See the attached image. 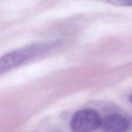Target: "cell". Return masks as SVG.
I'll return each mask as SVG.
<instances>
[{"instance_id": "277c9868", "label": "cell", "mask_w": 132, "mask_h": 132, "mask_svg": "<svg viewBox=\"0 0 132 132\" xmlns=\"http://www.w3.org/2000/svg\"><path fill=\"white\" fill-rule=\"evenodd\" d=\"M108 3L117 6H129L132 7V0H125V1H110Z\"/></svg>"}, {"instance_id": "6da1fadb", "label": "cell", "mask_w": 132, "mask_h": 132, "mask_svg": "<svg viewBox=\"0 0 132 132\" xmlns=\"http://www.w3.org/2000/svg\"><path fill=\"white\" fill-rule=\"evenodd\" d=\"M51 47L52 45L48 44H34L7 53L0 57V74L22 65Z\"/></svg>"}, {"instance_id": "7a4b0ae2", "label": "cell", "mask_w": 132, "mask_h": 132, "mask_svg": "<svg viewBox=\"0 0 132 132\" xmlns=\"http://www.w3.org/2000/svg\"><path fill=\"white\" fill-rule=\"evenodd\" d=\"M102 119L97 112L92 109L78 111L72 117L70 128L72 132H94L101 127Z\"/></svg>"}, {"instance_id": "3957f363", "label": "cell", "mask_w": 132, "mask_h": 132, "mask_svg": "<svg viewBox=\"0 0 132 132\" xmlns=\"http://www.w3.org/2000/svg\"><path fill=\"white\" fill-rule=\"evenodd\" d=\"M102 132H127L130 128L128 119L119 113H113L102 119Z\"/></svg>"}, {"instance_id": "5b68a950", "label": "cell", "mask_w": 132, "mask_h": 132, "mask_svg": "<svg viewBox=\"0 0 132 132\" xmlns=\"http://www.w3.org/2000/svg\"><path fill=\"white\" fill-rule=\"evenodd\" d=\"M130 102L132 103V94L130 96Z\"/></svg>"}]
</instances>
